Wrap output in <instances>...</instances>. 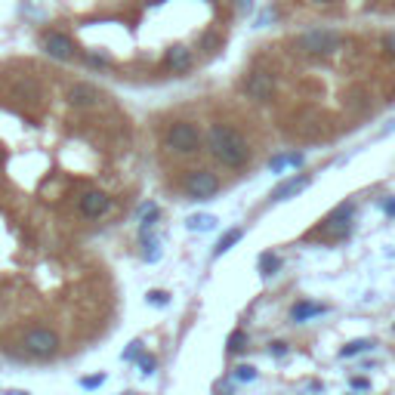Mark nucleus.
Returning <instances> with one entry per match:
<instances>
[{
  "instance_id": "obj_1",
  "label": "nucleus",
  "mask_w": 395,
  "mask_h": 395,
  "mask_svg": "<svg viewBox=\"0 0 395 395\" xmlns=\"http://www.w3.org/2000/svg\"><path fill=\"white\" fill-rule=\"evenodd\" d=\"M207 146H210V155H213L216 161H222L226 167H232V170L244 167V164L250 161L247 139L238 133V130L226 127V124H216V127H210Z\"/></svg>"
},
{
  "instance_id": "obj_2",
  "label": "nucleus",
  "mask_w": 395,
  "mask_h": 395,
  "mask_svg": "<svg viewBox=\"0 0 395 395\" xmlns=\"http://www.w3.org/2000/svg\"><path fill=\"white\" fill-rule=\"evenodd\" d=\"M340 44H343L340 31L331 28H312L296 37V50L306 52V56H334L340 50Z\"/></svg>"
},
{
  "instance_id": "obj_3",
  "label": "nucleus",
  "mask_w": 395,
  "mask_h": 395,
  "mask_svg": "<svg viewBox=\"0 0 395 395\" xmlns=\"http://www.w3.org/2000/svg\"><path fill=\"white\" fill-rule=\"evenodd\" d=\"M25 352L35 355V358H50L52 352L59 349V334L50 331V327H31L22 340Z\"/></svg>"
},
{
  "instance_id": "obj_4",
  "label": "nucleus",
  "mask_w": 395,
  "mask_h": 395,
  "mask_svg": "<svg viewBox=\"0 0 395 395\" xmlns=\"http://www.w3.org/2000/svg\"><path fill=\"white\" fill-rule=\"evenodd\" d=\"M167 146L173 151L189 155V151H198V146H201V133H198V127H192V124L180 121L167 130Z\"/></svg>"
},
{
  "instance_id": "obj_5",
  "label": "nucleus",
  "mask_w": 395,
  "mask_h": 395,
  "mask_svg": "<svg viewBox=\"0 0 395 395\" xmlns=\"http://www.w3.org/2000/svg\"><path fill=\"white\" fill-rule=\"evenodd\" d=\"M186 192L192 198H201V201H207V198H213L220 192V180H216L210 170H192L186 180Z\"/></svg>"
},
{
  "instance_id": "obj_6",
  "label": "nucleus",
  "mask_w": 395,
  "mask_h": 395,
  "mask_svg": "<svg viewBox=\"0 0 395 395\" xmlns=\"http://www.w3.org/2000/svg\"><path fill=\"white\" fill-rule=\"evenodd\" d=\"M244 93L250 99H256V102H266V99H272V93H275V77L266 75V71H253L244 81Z\"/></svg>"
},
{
  "instance_id": "obj_7",
  "label": "nucleus",
  "mask_w": 395,
  "mask_h": 395,
  "mask_svg": "<svg viewBox=\"0 0 395 395\" xmlns=\"http://www.w3.org/2000/svg\"><path fill=\"white\" fill-rule=\"evenodd\" d=\"M77 207H81V213L87 216V220H99V216H105L111 210V198L105 192H84Z\"/></svg>"
},
{
  "instance_id": "obj_8",
  "label": "nucleus",
  "mask_w": 395,
  "mask_h": 395,
  "mask_svg": "<svg viewBox=\"0 0 395 395\" xmlns=\"http://www.w3.org/2000/svg\"><path fill=\"white\" fill-rule=\"evenodd\" d=\"M44 50H47L52 59H71L75 44H71V37L62 35V31H47V35H44Z\"/></svg>"
},
{
  "instance_id": "obj_9",
  "label": "nucleus",
  "mask_w": 395,
  "mask_h": 395,
  "mask_svg": "<svg viewBox=\"0 0 395 395\" xmlns=\"http://www.w3.org/2000/svg\"><path fill=\"white\" fill-rule=\"evenodd\" d=\"M309 182H312V180H309L306 173L293 176V180H285V182H281V186L272 192V201H291L293 195H300L302 189H309Z\"/></svg>"
},
{
  "instance_id": "obj_10",
  "label": "nucleus",
  "mask_w": 395,
  "mask_h": 395,
  "mask_svg": "<svg viewBox=\"0 0 395 395\" xmlns=\"http://www.w3.org/2000/svg\"><path fill=\"white\" fill-rule=\"evenodd\" d=\"M68 99L71 105H81V108H87V105H96L99 102V90L93 84H75V87L68 90Z\"/></svg>"
},
{
  "instance_id": "obj_11",
  "label": "nucleus",
  "mask_w": 395,
  "mask_h": 395,
  "mask_svg": "<svg viewBox=\"0 0 395 395\" xmlns=\"http://www.w3.org/2000/svg\"><path fill=\"white\" fill-rule=\"evenodd\" d=\"M167 65L176 71V75H182V71L192 68V52H189L186 47H173V50H167Z\"/></svg>"
},
{
  "instance_id": "obj_12",
  "label": "nucleus",
  "mask_w": 395,
  "mask_h": 395,
  "mask_svg": "<svg viewBox=\"0 0 395 395\" xmlns=\"http://www.w3.org/2000/svg\"><path fill=\"white\" fill-rule=\"evenodd\" d=\"M327 309L321 306V302H296V306L291 309V318L293 321H309V318H315V315H325Z\"/></svg>"
},
{
  "instance_id": "obj_13",
  "label": "nucleus",
  "mask_w": 395,
  "mask_h": 395,
  "mask_svg": "<svg viewBox=\"0 0 395 395\" xmlns=\"http://www.w3.org/2000/svg\"><path fill=\"white\" fill-rule=\"evenodd\" d=\"M349 216H352V204H343V207L337 210V213L327 220V232H334V235H343L346 229H349Z\"/></svg>"
},
{
  "instance_id": "obj_14",
  "label": "nucleus",
  "mask_w": 395,
  "mask_h": 395,
  "mask_svg": "<svg viewBox=\"0 0 395 395\" xmlns=\"http://www.w3.org/2000/svg\"><path fill=\"white\" fill-rule=\"evenodd\" d=\"M241 238H244V229H229V232L222 235L220 241H216V247H213V256H222V253H229V250H232L235 244H238Z\"/></svg>"
},
{
  "instance_id": "obj_15",
  "label": "nucleus",
  "mask_w": 395,
  "mask_h": 395,
  "mask_svg": "<svg viewBox=\"0 0 395 395\" xmlns=\"http://www.w3.org/2000/svg\"><path fill=\"white\" fill-rule=\"evenodd\" d=\"M186 229H189V232H213V229H216V216L195 213V216H189V220H186Z\"/></svg>"
},
{
  "instance_id": "obj_16",
  "label": "nucleus",
  "mask_w": 395,
  "mask_h": 395,
  "mask_svg": "<svg viewBox=\"0 0 395 395\" xmlns=\"http://www.w3.org/2000/svg\"><path fill=\"white\" fill-rule=\"evenodd\" d=\"M300 164H302V155H300V151H293V155H275L272 161H269V170H272V173H281V170L300 167Z\"/></svg>"
},
{
  "instance_id": "obj_17",
  "label": "nucleus",
  "mask_w": 395,
  "mask_h": 395,
  "mask_svg": "<svg viewBox=\"0 0 395 395\" xmlns=\"http://www.w3.org/2000/svg\"><path fill=\"white\" fill-rule=\"evenodd\" d=\"M157 216H161V207H157V204H146V207H142V213H139V220H142V238H148V232L157 226Z\"/></svg>"
},
{
  "instance_id": "obj_18",
  "label": "nucleus",
  "mask_w": 395,
  "mask_h": 395,
  "mask_svg": "<svg viewBox=\"0 0 395 395\" xmlns=\"http://www.w3.org/2000/svg\"><path fill=\"white\" fill-rule=\"evenodd\" d=\"M281 269V260L275 253H262L260 256V275L262 278H269V275H275Z\"/></svg>"
},
{
  "instance_id": "obj_19",
  "label": "nucleus",
  "mask_w": 395,
  "mask_h": 395,
  "mask_svg": "<svg viewBox=\"0 0 395 395\" xmlns=\"http://www.w3.org/2000/svg\"><path fill=\"white\" fill-rule=\"evenodd\" d=\"M244 346H247V334L244 331H232V334H229V352H232V355L244 352Z\"/></svg>"
},
{
  "instance_id": "obj_20",
  "label": "nucleus",
  "mask_w": 395,
  "mask_h": 395,
  "mask_svg": "<svg viewBox=\"0 0 395 395\" xmlns=\"http://www.w3.org/2000/svg\"><path fill=\"white\" fill-rule=\"evenodd\" d=\"M365 349H371V340H355V343H349L343 346V358H352V355H358V352H365Z\"/></svg>"
},
{
  "instance_id": "obj_21",
  "label": "nucleus",
  "mask_w": 395,
  "mask_h": 395,
  "mask_svg": "<svg viewBox=\"0 0 395 395\" xmlns=\"http://www.w3.org/2000/svg\"><path fill=\"white\" fill-rule=\"evenodd\" d=\"M146 260L148 262L161 260V241H157V238H146Z\"/></svg>"
},
{
  "instance_id": "obj_22",
  "label": "nucleus",
  "mask_w": 395,
  "mask_h": 395,
  "mask_svg": "<svg viewBox=\"0 0 395 395\" xmlns=\"http://www.w3.org/2000/svg\"><path fill=\"white\" fill-rule=\"evenodd\" d=\"M235 380H241V383H250V380H256V367H250V365L235 367Z\"/></svg>"
},
{
  "instance_id": "obj_23",
  "label": "nucleus",
  "mask_w": 395,
  "mask_h": 395,
  "mask_svg": "<svg viewBox=\"0 0 395 395\" xmlns=\"http://www.w3.org/2000/svg\"><path fill=\"white\" fill-rule=\"evenodd\" d=\"M155 367H157V358H155V355H139V371L146 374V377H151V374H155Z\"/></svg>"
},
{
  "instance_id": "obj_24",
  "label": "nucleus",
  "mask_w": 395,
  "mask_h": 395,
  "mask_svg": "<svg viewBox=\"0 0 395 395\" xmlns=\"http://www.w3.org/2000/svg\"><path fill=\"white\" fill-rule=\"evenodd\" d=\"M139 352H142V340H133V343L121 352V358L124 361H133V358H139Z\"/></svg>"
},
{
  "instance_id": "obj_25",
  "label": "nucleus",
  "mask_w": 395,
  "mask_h": 395,
  "mask_svg": "<svg viewBox=\"0 0 395 395\" xmlns=\"http://www.w3.org/2000/svg\"><path fill=\"white\" fill-rule=\"evenodd\" d=\"M146 300L151 302V306L164 309V306H167V302H170V296H167V293H164V291H148V296H146Z\"/></svg>"
},
{
  "instance_id": "obj_26",
  "label": "nucleus",
  "mask_w": 395,
  "mask_h": 395,
  "mask_svg": "<svg viewBox=\"0 0 395 395\" xmlns=\"http://www.w3.org/2000/svg\"><path fill=\"white\" fill-rule=\"evenodd\" d=\"M102 383H105V374H93V377H84V380H81L84 389H99Z\"/></svg>"
},
{
  "instance_id": "obj_27",
  "label": "nucleus",
  "mask_w": 395,
  "mask_h": 395,
  "mask_svg": "<svg viewBox=\"0 0 395 395\" xmlns=\"http://www.w3.org/2000/svg\"><path fill=\"white\" fill-rule=\"evenodd\" d=\"M383 50L395 59V31H389V35H383Z\"/></svg>"
},
{
  "instance_id": "obj_28",
  "label": "nucleus",
  "mask_w": 395,
  "mask_h": 395,
  "mask_svg": "<svg viewBox=\"0 0 395 395\" xmlns=\"http://www.w3.org/2000/svg\"><path fill=\"white\" fill-rule=\"evenodd\" d=\"M216 44H220V37H216V35H204V37H201V47H204V50H210V52H213Z\"/></svg>"
},
{
  "instance_id": "obj_29",
  "label": "nucleus",
  "mask_w": 395,
  "mask_h": 395,
  "mask_svg": "<svg viewBox=\"0 0 395 395\" xmlns=\"http://www.w3.org/2000/svg\"><path fill=\"white\" fill-rule=\"evenodd\" d=\"M352 389H367V380L365 377H352Z\"/></svg>"
},
{
  "instance_id": "obj_30",
  "label": "nucleus",
  "mask_w": 395,
  "mask_h": 395,
  "mask_svg": "<svg viewBox=\"0 0 395 395\" xmlns=\"http://www.w3.org/2000/svg\"><path fill=\"white\" fill-rule=\"evenodd\" d=\"M90 65H99V68H105V65H108V59H105V56H90Z\"/></svg>"
},
{
  "instance_id": "obj_31",
  "label": "nucleus",
  "mask_w": 395,
  "mask_h": 395,
  "mask_svg": "<svg viewBox=\"0 0 395 395\" xmlns=\"http://www.w3.org/2000/svg\"><path fill=\"white\" fill-rule=\"evenodd\" d=\"M272 355H287V343H272Z\"/></svg>"
},
{
  "instance_id": "obj_32",
  "label": "nucleus",
  "mask_w": 395,
  "mask_h": 395,
  "mask_svg": "<svg viewBox=\"0 0 395 395\" xmlns=\"http://www.w3.org/2000/svg\"><path fill=\"white\" fill-rule=\"evenodd\" d=\"M238 6H241V12H250L253 10V0H238Z\"/></svg>"
},
{
  "instance_id": "obj_33",
  "label": "nucleus",
  "mask_w": 395,
  "mask_h": 395,
  "mask_svg": "<svg viewBox=\"0 0 395 395\" xmlns=\"http://www.w3.org/2000/svg\"><path fill=\"white\" fill-rule=\"evenodd\" d=\"M3 395H31V392H25V389H6Z\"/></svg>"
},
{
  "instance_id": "obj_34",
  "label": "nucleus",
  "mask_w": 395,
  "mask_h": 395,
  "mask_svg": "<svg viewBox=\"0 0 395 395\" xmlns=\"http://www.w3.org/2000/svg\"><path fill=\"white\" fill-rule=\"evenodd\" d=\"M386 210H389V213H395V201H389V204H386Z\"/></svg>"
},
{
  "instance_id": "obj_35",
  "label": "nucleus",
  "mask_w": 395,
  "mask_h": 395,
  "mask_svg": "<svg viewBox=\"0 0 395 395\" xmlns=\"http://www.w3.org/2000/svg\"><path fill=\"white\" fill-rule=\"evenodd\" d=\"M151 3H164V0H151Z\"/></svg>"
},
{
  "instance_id": "obj_36",
  "label": "nucleus",
  "mask_w": 395,
  "mask_h": 395,
  "mask_svg": "<svg viewBox=\"0 0 395 395\" xmlns=\"http://www.w3.org/2000/svg\"><path fill=\"white\" fill-rule=\"evenodd\" d=\"M315 3H327V0H315Z\"/></svg>"
}]
</instances>
